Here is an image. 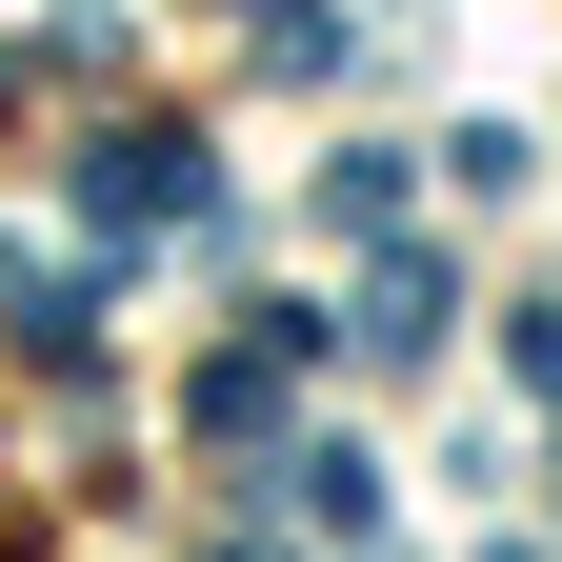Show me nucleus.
<instances>
[{
  "instance_id": "obj_4",
  "label": "nucleus",
  "mask_w": 562,
  "mask_h": 562,
  "mask_svg": "<svg viewBox=\"0 0 562 562\" xmlns=\"http://www.w3.org/2000/svg\"><path fill=\"white\" fill-rule=\"evenodd\" d=\"M302 522L362 542V522H382V462H362V442H302Z\"/></svg>"
},
{
  "instance_id": "obj_5",
  "label": "nucleus",
  "mask_w": 562,
  "mask_h": 562,
  "mask_svg": "<svg viewBox=\"0 0 562 562\" xmlns=\"http://www.w3.org/2000/svg\"><path fill=\"white\" fill-rule=\"evenodd\" d=\"M201 562H281V542H201Z\"/></svg>"
},
{
  "instance_id": "obj_2",
  "label": "nucleus",
  "mask_w": 562,
  "mask_h": 562,
  "mask_svg": "<svg viewBox=\"0 0 562 562\" xmlns=\"http://www.w3.org/2000/svg\"><path fill=\"white\" fill-rule=\"evenodd\" d=\"M81 201H101L121 241H140V222H201V140H101V161H81Z\"/></svg>"
},
{
  "instance_id": "obj_3",
  "label": "nucleus",
  "mask_w": 562,
  "mask_h": 562,
  "mask_svg": "<svg viewBox=\"0 0 562 562\" xmlns=\"http://www.w3.org/2000/svg\"><path fill=\"white\" fill-rule=\"evenodd\" d=\"M322 222H341V241H402V161H382V140H341V161H322Z\"/></svg>"
},
{
  "instance_id": "obj_1",
  "label": "nucleus",
  "mask_w": 562,
  "mask_h": 562,
  "mask_svg": "<svg viewBox=\"0 0 562 562\" xmlns=\"http://www.w3.org/2000/svg\"><path fill=\"white\" fill-rule=\"evenodd\" d=\"M442 322H462V302H442V261L382 241V281H362V362H382V382H422V362H442Z\"/></svg>"
}]
</instances>
